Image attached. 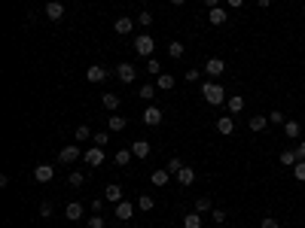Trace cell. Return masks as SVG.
Masks as SVG:
<instances>
[{
	"label": "cell",
	"mask_w": 305,
	"mask_h": 228,
	"mask_svg": "<svg viewBox=\"0 0 305 228\" xmlns=\"http://www.w3.org/2000/svg\"><path fill=\"white\" fill-rule=\"evenodd\" d=\"M201 98L208 100L211 107H220V104H226V88L220 85V82H201Z\"/></svg>",
	"instance_id": "1"
},
{
	"label": "cell",
	"mask_w": 305,
	"mask_h": 228,
	"mask_svg": "<svg viewBox=\"0 0 305 228\" xmlns=\"http://www.w3.org/2000/svg\"><path fill=\"white\" fill-rule=\"evenodd\" d=\"M153 49H156V40L150 37V33H141V37L134 40V52H138L141 58H150V55H153Z\"/></svg>",
	"instance_id": "2"
},
{
	"label": "cell",
	"mask_w": 305,
	"mask_h": 228,
	"mask_svg": "<svg viewBox=\"0 0 305 228\" xmlns=\"http://www.w3.org/2000/svg\"><path fill=\"white\" fill-rule=\"evenodd\" d=\"M83 162H86V164H92V167H101V164H104V149H101V146H92V149H86V152H83Z\"/></svg>",
	"instance_id": "3"
},
{
	"label": "cell",
	"mask_w": 305,
	"mask_h": 228,
	"mask_svg": "<svg viewBox=\"0 0 305 228\" xmlns=\"http://www.w3.org/2000/svg\"><path fill=\"white\" fill-rule=\"evenodd\" d=\"M107 76H110V70H107V67H101V64H95V67H89V70H86V79H89V82H107Z\"/></svg>",
	"instance_id": "4"
},
{
	"label": "cell",
	"mask_w": 305,
	"mask_h": 228,
	"mask_svg": "<svg viewBox=\"0 0 305 228\" xmlns=\"http://www.w3.org/2000/svg\"><path fill=\"white\" fill-rule=\"evenodd\" d=\"M83 152L76 149V146H64V149L58 152V164H73V162H80Z\"/></svg>",
	"instance_id": "5"
},
{
	"label": "cell",
	"mask_w": 305,
	"mask_h": 228,
	"mask_svg": "<svg viewBox=\"0 0 305 228\" xmlns=\"http://www.w3.org/2000/svg\"><path fill=\"white\" fill-rule=\"evenodd\" d=\"M205 73H208L211 79L223 76V73H226V61H223V58H208V64H205Z\"/></svg>",
	"instance_id": "6"
},
{
	"label": "cell",
	"mask_w": 305,
	"mask_h": 228,
	"mask_svg": "<svg viewBox=\"0 0 305 228\" xmlns=\"http://www.w3.org/2000/svg\"><path fill=\"white\" fill-rule=\"evenodd\" d=\"M141 119H144L146 125H153V128H156V125H162V110L150 104V107H146V110L141 113Z\"/></svg>",
	"instance_id": "7"
},
{
	"label": "cell",
	"mask_w": 305,
	"mask_h": 228,
	"mask_svg": "<svg viewBox=\"0 0 305 228\" xmlns=\"http://www.w3.org/2000/svg\"><path fill=\"white\" fill-rule=\"evenodd\" d=\"M52 177H55L52 164H37V167H34V179H37V182H52Z\"/></svg>",
	"instance_id": "8"
},
{
	"label": "cell",
	"mask_w": 305,
	"mask_h": 228,
	"mask_svg": "<svg viewBox=\"0 0 305 228\" xmlns=\"http://www.w3.org/2000/svg\"><path fill=\"white\" fill-rule=\"evenodd\" d=\"M131 152H134V158H150V152H153V146H150V140H134L131 143Z\"/></svg>",
	"instance_id": "9"
},
{
	"label": "cell",
	"mask_w": 305,
	"mask_h": 228,
	"mask_svg": "<svg viewBox=\"0 0 305 228\" xmlns=\"http://www.w3.org/2000/svg\"><path fill=\"white\" fill-rule=\"evenodd\" d=\"M113 28H116L119 37H128V33L134 31V18H126V16H119L116 21H113Z\"/></svg>",
	"instance_id": "10"
},
{
	"label": "cell",
	"mask_w": 305,
	"mask_h": 228,
	"mask_svg": "<svg viewBox=\"0 0 305 228\" xmlns=\"http://www.w3.org/2000/svg\"><path fill=\"white\" fill-rule=\"evenodd\" d=\"M116 76H119V82H134V76H138V70H134V64H119L116 67Z\"/></svg>",
	"instance_id": "11"
},
{
	"label": "cell",
	"mask_w": 305,
	"mask_h": 228,
	"mask_svg": "<svg viewBox=\"0 0 305 228\" xmlns=\"http://www.w3.org/2000/svg\"><path fill=\"white\" fill-rule=\"evenodd\" d=\"M131 216H134V204H131V201H119V204H116V219L128 222Z\"/></svg>",
	"instance_id": "12"
},
{
	"label": "cell",
	"mask_w": 305,
	"mask_h": 228,
	"mask_svg": "<svg viewBox=\"0 0 305 228\" xmlns=\"http://www.w3.org/2000/svg\"><path fill=\"white\" fill-rule=\"evenodd\" d=\"M104 201H110V204L122 201V186H119V182H110V186L104 189Z\"/></svg>",
	"instance_id": "13"
},
{
	"label": "cell",
	"mask_w": 305,
	"mask_h": 228,
	"mask_svg": "<svg viewBox=\"0 0 305 228\" xmlns=\"http://www.w3.org/2000/svg\"><path fill=\"white\" fill-rule=\"evenodd\" d=\"M61 16H64V3H58V0L46 3V18L49 21H61Z\"/></svg>",
	"instance_id": "14"
},
{
	"label": "cell",
	"mask_w": 305,
	"mask_h": 228,
	"mask_svg": "<svg viewBox=\"0 0 305 228\" xmlns=\"http://www.w3.org/2000/svg\"><path fill=\"white\" fill-rule=\"evenodd\" d=\"M208 21H211L214 28H220V25H226V21H229V13L217 6V9H211V13H208Z\"/></svg>",
	"instance_id": "15"
},
{
	"label": "cell",
	"mask_w": 305,
	"mask_h": 228,
	"mask_svg": "<svg viewBox=\"0 0 305 228\" xmlns=\"http://www.w3.org/2000/svg\"><path fill=\"white\" fill-rule=\"evenodd\" d=\"M281 128H284V134L290 137V140H299V134H302V125H299L296 119H287L284 125H281Z\"/></svg>",
	"instance_id": "16"
},
{
	"label": "cell",
	"mask_w": 305,
	"mask_h": 228,
	"mask_svg": "<svg viewBox=\"0 0 305 228\" xmlns=\"http://www.w3.org/2000/svg\"><path fill=\"white\" fill-rule=\"evenodd\" d=\"M64 216H67V219H71V222L83 219V204H80V201H71V204H67V207H64Z\"/></svg>",
	"instance_id": "17"
},
{
	"label": "cell",
	"mask_w": 305,
	"mask_h": 228,
	"mask_svg": "<svg viewBox=\"0 0 305 228\" xmlns=\"http://www.w3.org/2000/svg\"><path fill=\"white\" fill-rule=\"evenodd\" d=\"M217 131H220L223 137H229V134L235 131V119H232V116H220V119H217Z\"/></svg>",
	"instance_id": "18"
},
{
	"label": "cell",
	"mask_w": 305,
	"mask_h": 228,
	"mask_svg": "<svg viewBox=\"0 0 305 228\" xmlns=\"http://www.w3.org/2000/svg\"><path fill=\"white\" fill-rule=\"evenodd\" d=\"M150 179H153V186L162 189V186H168V182H171V174H168V167H159V170H153Z\"/></svg>",
	"instance_id": "19"
},
{
	"label": "cell",
	"mask_w": 305,
	"mask_h": 228,
	"mask_svg": "<svg viewBox=\"0 0 305 228\" xmlns=\"http://www.w3.org/2000/svg\"><path fill=\"white\" fill-rule=\"evenodd\" d=\"M247 128H251L253 134L266 131V128H269V116H251V122H247Z\"/></svg>",
	"instance_id": "20"
},
{
	"label": "cell",
	"mask_w": 305,
	"mask_h": 228,
	"mask_svg": "<svg viewBox=\"0 0 305 228\" xmlns=\"http://www.w3.org/2000/svg\"><path fill=\"white\" fill-rule=\"evenodd\" d=\"M226 107H229L232 116H238V113L244 110V98L241 95H232V98H226Z\"/></svg>",
	"instance_id": "21"
},
{
	"label": "cell",
	"mask_w": 305,
	"mask_h": 228,
	"mask_svg": "<svg viewBox=\"0 0 305 228\" xmlns=\"http://www.w3.org/2000/svg\"><path fill=\"white\" fill-rule=\"evenodd\" d=\"M156 88H159V91H171L174 88V76L171 73H159V76H156Z\"/></svg>",
	"instance_id": "22"
},
{
	"label": "cell",
	"mask_w": 305,
	"mask_h": 228,
	"mask_svg": "<svg viewBox=\"0 0 305 228\" xmlns=\"http://www.w3.org/2000/svg\"><path fill=\"white\" fill-rule=\"evenodd\" d=\"M177 182H180V186H193V182H196V170L186 164V167L177 174Z\"/></svg>",
	"instance_id": "23"
},
{
	"label": "cell",
	"mask_w": 305,
	"mask_h": 228,
	"mask_svg": "<svg viewBox=\"0 0 305 228\" xmlns=\"http://www.w3.org/2000/svg\"><path fill=\"white\" fill-rule=\"evenodd\" d=\"M107 128H110L113 134H116V131H126V128H128V119H122V116H110V119H107Z\"/></svg>",
	"instance_id": "24"
},
{
	"label": "cell",
	"mask_w": 305,
	"mask_h": 228,
	"mask_svg": "<svg viewBox=\"0 0 305 228\" xmlns=\"http://www.w3.org/2000/svg\"><path fill=\"white\" fill-rule=\"evenodd\" d=\"M67 182H71V189H80L86 182V174L83 170H71V174H67Z\"/></svg>",
	"instance_id": "25"
},
{
	"label": "cell",
	"mask_w": 305,
	"mask_h": 228,
	"mask_svg": "<svg viewBox=\"0 0 305 228\" xmlns=\"http://www.w3.org/2000/svg\"><path fill=\"white\" fill-rule=\"evenodd\" d=\"M278 162H281V164H287V167H293V164L299 162V158H296V149H284V152L278 155Z\"/></svg>",
	"instance_id": "26"
},
{
	"label": "cell",
	"mask_w": 305,
	"mask_h": 228,
	"mask_svg": "<svg viewBox=\"0 0 305 228\" xmlns=\"http://www.w3.org/2000/svg\"><path fill=\"white\" fill-rule=\"evenodd\" d=\"M183 52H186V46H183V43H177V40H174V43H168V55H171L174 61H177V58H183Z\"/></svg>",
	"instance_id": "27"
},
{
	"label": "cell",
	"mask_w": 305,
	"mask_h": 228,
	"mask_svg": "<svg viewBox=\"0 0 305 228\" xmlns=\"http://www.w3.org/2000/svg\"><path fill=\"white\" fill-rule=\"evenodd\" d=\"M183 228H201V213H186L183 216Z\"/></svg>",
	"instance_id": "28"
},
{
	"label": "cell",
	"mask_w": 305,
	"mask_h": 228,
	"mask_svg": "<svg viewBox=\"0 0 305 228\" xmlns=\"http://www.w3.org/2000/svg\"><path fill=\"white\" fill-rule=\"evenodd\" d=\"M165 167H168V174H174V177H177V174H180V170H183L186 164H183V158H177V155H174V158H171V162H168Z\"/></svg>",
	"instance_id": "29"
},
{
	"label": "cell",
	"mask_w": 305,
	"mask_h": 228,
	"mask_svg": "<svg viewBox=\"0 0 305 228\" xmlns=\"http://www.w3.org/2000/svg\"><path fill=\"white\" fill-rule=\"evenodd\" d=\"M104 107L107 110H119V95H116V91H107V95H104Z\"/></svg>",
	"instance_id": "30"
},
{
	"label": "cell",
	"mask_w": 305,
	"mask_h": 228,
	"mask_svg": "<svg viewBox=\"0 0 305 228\" xmlns=\"http://www.w3.org/2000/svg\"><path fill=\"white\" fill-rule=\"evenodd\" d=\"M214 207V204H211V198L208 195H201V198H196V213H208Z\"/></svg>",
	"instance_id": "31"
},
{
	"label": "cell",
	"mask_w": 305,
	"mask_h": 228,
	"mask_svg": "<svg viewBox=\"0 0 305 228\" xmlns=\"http://www.w3.org/2000/svg\"><path fill=\"white\" fill-rule=\"evenodd\" d=\"M153 207H156L153 195H141V198H138V210H144V213H146V210H153Z\"/></svg>",
	"instance_id": "32"
},
{
	"label": "cell",
	"mask_w": 305,
	"mask_h": 228,
	"mask_svg": "<svg viewBox=\"0 0 305 228\" xmlns=\"http://www.w3.org/2000/svg\"><path fill=\"white\" fill-rule=\"evenodd\" d=\"M131 155H134L131 149H119V152H116V164H119V167H126V164L131 162Z\"/></svg>",
	"instance_id": "33"
},
{
	"label": "cell",
	"mask_w": 305,
	"mask_h": 228,
	"mask_svg": "<svg viewBox=\"0 0 305 228\" xmlns=\"http://www.w3.org/2000/svg\"><path fill=\"white\" fill-rule=\"evenodd\" d=\"M92 140H95V146H101V149H104V146L110 143V134H107V131H101V134H92Z\"/></svg>",
	"instance_id": "34"
},
{
	"label": "cell",
	"mask_w": 305,
	"mask_h": 228,
	"mask_svg": "<svg viewBox=\"0 0 305 228\" xmlns=\"http://www.w3.org/2000/svg\"><path fill=\"white\" fill-rule=\"evenodd\" d=\"M269 122H272V125H284V122H287V116H284L281 110H272V113H269Z\"/></svg>",
	"instance_id": "35"
},
{
	"label": "cell",
	"mask_w": 305,
	"mask_h": 228,
	"mask_svg": "<svg viewBox=\"0 0 305 228\" xmlns=\"http://www.w3.org/2000/svg\"><path fill=\"white\" fill-rule=\"evenodd\" d=\"M146 73H153V76H159V73H162V64H159V61H156V58H150V61H146Z\"/></svg>",
	"instance_id": "36"
},
{
	"label": "cell",
	"mask_w": 305,
	"mask_h": 228,
	"mask_svg": "<svg viewBox=\"0 0 305 228\" xmlns=\"http://www.w3.org/2000/svg\"><path fill=\"white\" fill-rule=\"evenodd\" d=\"M293 177H296L299 182H305V162H296V164H293Z\"/></svg>",
	"instance_id": "37"
},
{
	"label": "cell",
	"mask_w": 305,
	"mask_h": 228,
	"mask_svg": "<svg viewBox=\"0 0 305 228\" xmlns=\"http://www.w3.org/2000/svg\"><path fill=\"white\" fill-rule=\"evenodd\" d=\"M141 98L144 100H153L156 98V85H141Z\"/></svg>",
	"instance_id": "38"
},
{
	"label": "cell",
	"mask_w": 305,
	"mask_h": 228,
	"mask_svg": "<svg viewBox=\"0 0 305 228\" xmlns=\"http://www.w3.org/2000/svg\"><path fill=\"white\" fill-rule=\"evenodd\" d=\"M73 137H76V140H89V137H92V131H89L86 125H80V128L73 131Z\"/></svg>",
	"instance_id": "39"
},
{
	"label": "cell",
	"mask_w": 305,
	"mask_h": 228,
	"mask_svg": "<svg viewBox=\"0 0 305 228\" xmlns=\"http://www.w3.org/2000/svg\"><path fill=\"white\" fill-rule=\"evenodd\" d=\"M40 216H43V219H49V216H52V201H43L40 204Z\"/></svg>",
	"instance_id": "40"
},
{
	"label": "cell",
	"mask_w": 305,
	"mask_h": 228,
	"mask_svg": "<svg viewBox=\"0 0 305 228\" xmlns=\"http://www.w3.org/2000/svg\"><path fill=\"white\" fill-rule=\"evenodd\" d=\"M86 228H104V219H101V216H92V219L86 222Z\"/></svg>",
	"instance_id": "41"
},
{
	"label": "cell",
	"mask_w": 305,
	"mask_h": 228,
	"mask_svg": "<svg viewBox=\"0 0 305 228\" xmlns=\"http://www.w3.org/2000/svg\"><path fill=\"white\" fill-rule=\"evenodd\" d=\"M138 21H141V25L146 28V25H153V16H150V13H146V9H144V13L138 16Z\"/></svg>",
	"instance_id": "42"
},
{
	"label": "cell",
	"mask_w": 305,
	"mask_h": 228,
	"mask_svg": "<svg viewBox=\"0 0 305 228\" xmlns=\"http://www.w3.org/2000/svg\"><path fill=\"white\" fill-rule=\"evenodd\" d=\"M198 79H201V73H198V70H186V82H189V85L198 82Z\"/></svg>",
	"instance_id": "43"
},
{
	"label": "cell",
	"mask_w": 305,
	"mask_h": 228,
	"mask_svg": "<svg viewBox=\"0 0 305 228\" xmlns=\"http://www.w3.org/2000/svg\"><path fill=\"white\" fill-rule=\"evenodd\" d=\"M211 216H214V222H217V225H220V222H226V216H229V213H226V210H214Z\"/></svg>",
	"instance_id": "44"
},
{
	"label": "cell",
	"mask_w": 305,
	"mask_h": 228,
	"mask_svg": "<svg viewBox=\"0 0 305 228\" xmlns=\"http://www.w3.org/2000/svg\"><path fill=\"white\" fill-rule=\"evenodd\" d=\"M259 228H281V225H278V219H272V216H269V219L259 222Z\"/></svg>",
	"instance_id": "45"
},
{
	"label": "cell",
	"mask_w": 305,
	"mask_h": 228,
	"mask_svg": "<svg viewBox=\"0 0 305 228\" xmlns=\"http://www.w3.org/2000/svg\"><path fill=\"white\" fill-rule=\"evenodd\" d=\"M296 158H299V162H305V140H299V146H296Z\"/></svg>",
	"instance_id": "46"
},
{
	"label": "cell",
	"mask_w": 305,
	"mask_h": 228,
	"mask_svg": "<svg viewBox=\"0 0 305 228\" xmlns=\"http://www.w3.org/2000/svg\"><path fill=\"white\" fill-rule=\"evenodd\" d=\"M101 207H104V201L95 198V201H92V213H101Z\"/></svg>",
	"instance_id": "47"
},
{
	"label": "cell",
	"mask_w": 305,
	"mask_h": 228,
	"mask_svg": "<svg viewBox=\"0 0 305 228\" xmlns=\"http://www.w3.org/2000/svg\"><path fill=\"white\" fill-rule=\"evenodd\" d=\"M226 3H229L232 9H241V6H244V0H226Z\"/></svg>",
	"instance_id": "48"
},
{
	"label": "cell",
	"mask_w": 305,
	"mask_h": 228,
	"mask_svg": "<svg viewBox=\"0 0 305 228\" xmlns=\"http://www.w3.org/2000/svg\"><path fill=\"white\" fill-rule=\"evenodd\" d=\"M205 6H208V9H217V6H220V0H205Z\"/></svg>",
	"instance_id": "49"
},
{
	"label": "cell",
	"mask_w": 305,
	"mask_h": 228,
	"mask_svg": "<svg viewBox=\"0 0 305 228\" xmlns=\"http://www.w3.org/2000/svg\"><path fill=\"white\" fill-rule=\"evenodd\" d=\"M256 3H259V9H266L269 3H272V0H256Z\"/></svg>",
	"instance_id": "50"
},
{
	"label": "cell",
	"mask_w": 305,
	"mask_h": 228,
	"mask_svg": "<svg viewBox=\"0 0 305 228\" xmlns=\"http://www.w3.org/2000/svg\"><path fill=\"white\" fill-rule=\"evenodd\" d=\"M171 3H174V6H183V3H186V0H171Z\"/></svg>",
	"instance_id": "51"
},
{
	"label": "cell",
	"mask_w": 305,
	"mask_h": 228,
	"mask_svg": "<svg viewBox=\"0 0 305 228\" xmlns=\"http://www.w3.org/2000/svg\"><path fill=\"white\" fill-rule=\"evenodd\" d=\"M46 3H52V0H46Z\"/></svg>",
	"instance_id": "52"
}]
</instances>
